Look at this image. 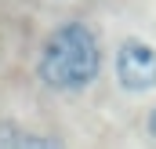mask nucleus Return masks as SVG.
<instances>
[{"label":"nucleus","mask_w":156,"mask_h":149,"mask_svg":"<svg viewBox=\"0 0 156 149\" xmlns=\"http://www.w3.org/2000/svg\"><path fill=\"white\" fill-rule=\"evenodd\" d=\"M98 66H102V51H98L94 33L83 22H66L44 44V55H40L37 69H40V80L47 87L80 91L98 76Z\"/></svg>","instance_id":"obj_1"},{"label":"nucleus","mask_w":156,"mask_h":149,"mask_svg":"<svg viewBox=\"0 0 156 149\" xmlns=\"http://www.w3.org/2000/svg\"><path fill=\"white\" fill-rule=\"evenodd\" d=\"M116 80L127 91H149L156 87V51L142 40H127L116 51Z\"/></svg>","instance_id":"obj_2"},{"label":"nucleus","mask_w":156,"mask_h":149,"mask_svg":"<svg viewBox=\"0 0 156 149\" xmlns=\"http://www.w3.org/2000/svg\"><path fill=\"white\" fill-rule=\"evenodd\" d=\"M149 131H153V138H156V109L149 113Z\"/></svg>","instance_id":"obj_3"}]
</instances>
